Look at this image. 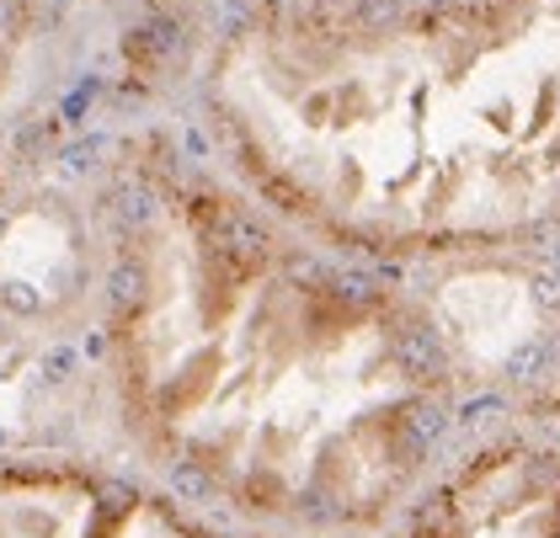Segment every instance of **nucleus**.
<instances>
[{"mask_svg": "<svg viewBox=\"0 0 560 538\" xmlns=\"http://www.w3.org/2000/svg\"><path fill=\"white\" fill-rule=\"evenodd\" d=\"M209 0H0V187L65 182L102 128L203 70Z\"/></svg>", "mask_w": 560, "mask_h": 538, "instance_id": "f257e3e1", "label": "nucleus"}, {"mask_svg": "<svg viewBox=\"0 0 560 538\" xmlns=\"http://www.w3.org/2000/svg\"><path fill=\"white\" fill-rule=\"evenodd\" d=\"M81 480H86L81 469H38V464L0 469V538H59Z\"/></svg>", "mask_w": 560, "mask_h": 538, "instance_id": "f03ea898", "label": "nucleus"}]
</instances>
